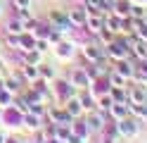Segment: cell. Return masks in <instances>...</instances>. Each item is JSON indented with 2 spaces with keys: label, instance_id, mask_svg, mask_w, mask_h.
Returning a JSON list of instances; mask_svg holds the SVG:
<instances>
[{
  "label": "cell",
  "instance_id": "cell-1",
  "mask_svg": "<svg viewBox=\"0 0 147 143\" xmlns=\"http://www.w3.org/2000/svg\"><path fill=\"white\" fill-rule=\"evenodd\" d=\"M107 53L112 55L114 60H128V53H131V50L126 48V43H123V41H116V38H114V41L107 45Z\"/></svg>",
  "mask_w": 147,
  "mask_h": 143
},
{
  "label": "cell",
  "instance_id": "cell-2",
  "mask_svg": "<svg viewBox=\"0 0 147 143\" xmlns=\"http://www.w3.org/2000/svg\"><path fill=\"white\" fill-rule=\"evenodd\" d=\"M50 22H52V29H59V31H69V29H71L69 17L64 14V12H57V10H52V12H50Z\"/></svg>",
  "mask_w": 147,
  "mask_h": 143
},
{
  "label": "cell",
  "instance_id": "cell-3",
  "mask_svg": "<svg viewBox=\"0 0 147 143\" xmlns=\"http://www.w3.org/2000/svg\"><path fill=\"white\" fill-rule=\"evenodd\" d=\"M83 55H86V60H90V62H100V60L105 57V50H102L100 45H93V43H90V45L83 48Z\"/></svg>",
  "mask_w": 147,
  "mask_h": 143
},
{
  "label": "cell",
  "instance_id": "cell-4",
  "mask_svg": "<svg viewBox=\"0 0 147 143\" xmlns=\"http://www.w3.org/2000/svg\"><path fill=\"white\" fill-rule=\"evenodd\" d=\"M86 10H88V7H76V10H71V12H69L71 26H74V24H78V26L86 24V19H88V12H86Z\"/></svg>",
  "mask_w": 147,
  "mask_h": 143
},
{
  "label": "cell",
  "instance_id": "cell-5",
  "mask_svg": "<svg viewBox=\"0 0 147 143\" xmlns=\"http://www.w3.org/2000/svg\"><path fill=\"white\" fill-rule=\"evenodd\" d=\"M50 122L57 127L59 122H71V114L64 112V110H59V107H50Z\"/></svg>",
  "mask_w": 147,
  "mask_h": 143
},
{
  "label": "cell",
  "instance_id": "cell-6",
  "mask_svg": "<svg viewBox=\"0 0 147 143\" xmlns=\"http://www.w3.org/2000/svg\"><path fill=\"white\" fill-rule=\"evenodd\" d=\"M112 114L114 117H119V119H126L128 117V112H131V107H128V103H112Z\"/></svg>",
  "mask_w": 147,
  "mask_h": 143
},
{
  "label": "cell",
  "instance_id": "cell-7",
  "mask_svg": "<svg viewBox=\"0 0 147 143\" xmlns=\"http://www.w3.org/2000/svg\"><path fill=\"white\" fill-rule=\"evenodd\" d=\"M86 26H88L93 34H100V31L105 29V19H100V17H95V14H90V17L86 19Z\"/></svg>",
  "mask_w": 147,
  "mask_h": 143
},
{
  "label": "cell",
  "instance_id": "cell-8",
  "mask_svg": "<svg viewBox=\"0 0 147 143\" xmlns=\"http://www.w3.org/2000/svg\"><path fill=\"white\" fill-rule=\"evenodd\" d=\"M119 131H121V133H126V136H135V133H138V122L121 119V124H119Z\"/></svg>",
  "mask_w": 147,
  "mask_h": 143
},
{
  "label": "cell",
  "instance_id": "cell-9",
  "mask_svg": "<svg viewBox=\"0 0 147 143\" xmlns=\"http://www.w3.org/2000/svg\"><path fill=\"white\" fill-rule=\"evenodd\" d=\"M24 29H26V24L22 22V19H12V22L7 24V34H12V36H22V34H24Z\"/></svg>",
  "mask_w": 147,
  "mask_h": 143
},
{
  "label": "cell",
  "instance_id": "cell-10",
  "mask_svg": "<svg viewBox=\"0 0 147 143\" xmlns=\"http://www.w3.org/2000/svg\"><path fill=\"white\" fill-rule=\"evenodd\" d=\"M131 53H133V55H138L140 60H147V41H140V38H138L135 45L131 48Z\"/></svg>",
  "mask_w": 147,
  "mask_h": 143
},
{
  "label": "cell",
  "instance_id": "cell-11",
  "mask_svg": "<svg viewBox=\"0 0 147 143\" xmlns=\"http://www.w3.org/2000/svg\"><path fill=\"white\" fill-rule=\"evenodd\" d=\"M121 24H123V19L114 14V17H109L107 22H105V29H109L112 34H119V31H121Z\"/></svg>",
  "mask_w": 147,
  "mask_h": 143
},
{
  "label": "cell",
  "instance_id": "cell-12",
  "mask_svg": "<svg viewBox=\"0 0 147 143\" xmlns=\"http://www.w3.org/2000/svg\"><path fill=\"white\" fill-rule=\"evenodd\" d=\"M88 127L90 129H105V114H88Z\"/></svg>",
  "mask_w": 147,
  "mask_h": 143
},
{
  "label": "cell",
  "instance_id": "cell-13",
  "mask_svg": "<svg viewBox=\"0 0 147 143\" xmlns=\"http://www.w3.org/2000/svg\"><path fill=\"white\" fill-rule=\"evenodd\" d=\"M88 79H90V76H88L86 72H74V76H71V86L83 88V86H88Z\"/></svg>",
  "mask_w": 147,
  "mask_h": 143
},
{
  "label": "cell",
  "instance_id": "cell-14",
  "mask_svg": "<svg viewBox=\"0 0 147 143\" xmlns=\"http://www.w3.org/2000/svg\"><path fill=\"white\" fill-rule=\"evenodd\" d=\"M116 72L123 76V79H131L133 76V69H131V64H128V60H119L116 62Z\"/></svg>",
  "mask_w": 147,
  "mask_h": 143
},
{
  "label": "cell",
  "instance_id": "cell-15",
  "mask_svg": "<svg viewBox=\"0 0 147 143\" xmlns=\"http://www.w3.org/2000/svg\"><path fill=\"white\" fill-rule=\"evenodd\" d=\"M128 100H131L133 105H142V103H145V88H140V86H138V88H133L131 95H128Z\"/></svg>",
  "mask_w": 147,
  "mask_h": 143
},
{
  "label": "cell",
  "instance_id": "cell-16",
  "mask_svg": "<svg viewBox=\"0 0 147 143\" xmlns=\"http://www.w3.org/2000/svg\"><path fill=\"white\" fill-rule=\"evenodd\" d=\"M22 76H24V79H29V81H36V79H38V64H26L24 67V72H22Z\"/></svg>",
  "mask_w": 147,
  "mask_h": 143
},
{
  "label": "cell",
  "instance_id": "cell-17",
  "mask_svg": "<svg viewBox=\"0 0 147 143\" xmlns=\"http://www.w3.org/2000/svg\"><path fill=\"white\" fill-rule=\"evenodd\" d=\"M31 24H33V22H31ZM31 24H29V26H31ZM33 26H36L33 38H38V36H43V38H45V36H50V26H48V24H33Z\"/></svg>",
  "mask_w": 147,
  "mask_h": 143
},
{
  "label": "cell",
  "instance_id": "cell-18",
  "mask_svg": "<svg viewBox=\"0 0 147 143\" xmlns=\"http://www.w3.org/2000/svg\"><path fill=\"white\" fill-rule=\"evenodd\" d=\"M83 3H86V7L88 10H93V12H95V10H97V12H100V10H105V0H83Z\"/></svg>",
  "mask_w": 147,
  "mask_h": 143
},
{
  "label": "cell",
  "instance_id": "cell-19",
  "mask_svg": "<svg viewBox=\"0 0 147 143\" xmlns=\"http://www.w3.org/2000/svg\"><path fill=\"white\" fill-rule=\"evenodd\" d=\"M67 112L71 114V117L81 114V100H69V107H67Z\"/></svg>",
  "mask_w": 147,
  "mask_h": 143
},
{
  "label": "cell",
  "instance_id": "cell-20",
  "mask_svg": "<svg viewBox=\"0 0 147 143\" xmlns=\"http://www.w3.org/2000/svg\"><path fill=\"white\" fill-rule=\"evenodd\" d=\"M57 55H59V57H71V45L59 41V45H57Z\"/></svg>",
  "mask_w": 147,
  "mask_h": 143
},
{
  "label": "cell",
  "instance_id": "cell-21",
  "mask_svg": "<svg viewBox=\"0 0 147 143\" xmlns=\"http://www.w3.org/2000/svg\"><path fill=\"white\" fill-rule=\"evenodd\" d=\"M38 74L43 76V79H52L55 76V72L50 69V64H38Z\"/></svg>",
  "mask_w": 147,
  "mask_h": 143
},
{
  "label": "cell",
  "instance_id": "cell-22",
  "mask_svg": "<svg viewBox=\"0 0 147 143\" xmlns=\"http://www.w3.org/2000/svg\"><path fill=\"white\" fill-rule=\"evenodd\" d=\"M131 17H135V19H142V17H145V10H142L140 5H131Z\"/></svg>",
  "mask_w": 147,
  "mask_h": 143
},
{
  "label": "cell",
  "instance_id": "cell-23",
  "mask_svg": "<svg viewBox=\"0 0 147 143\" xmlns=\"http://www.w3.org/2000/svg\"><path fill=\"white\" fill-rule=\"evenodd\" d=\"M38 50H33V53H29V55H26V64H38Z\"/></svg>",
  "mask_w": 147,
  "mask_h": 143
},
{
  "label": "cell",
  "instance_id": "cell-24",
  "mask_svg": "<svg viewBox=\"0 0 147 143\" xmlns=\"http://www.w3.org/2000/svg\"><path fill=\"white\" fill-rule=\"evenodd\" d=\"M109 81H112L114 86H123V81H126V79H123V76L116 72V74H112V76H109Z\"/></svg>",
  "mask_w": 147,
  "mask_h": 143
},
{
  "label": "cell",
  "instance_id": "cell-25",
  "mask_svg": "<svg viewBox=\"0 0 147 143\" xmlns=\"http://www.w3.org/2000/svg\"><path fill=\"white\" fill-rule=\"evenodd\" d=\"M12 3H14V7H17V10H29L31 0H12Z\"/></svg>",
  "mask_w": 147,
  "mask_h": 143
},
{
  "label": "cell",
  "instance_id": "cell-26",
  "mask_svg": "<svg viewBox=\"0 0 147 143\" xmlns=\"http://www.w3.org/2000/svg\"><path fill=\"white\" fill-rule=\"evenodd\" d=\"M17 88H19V79H7V91L14 93Z\"/></svg>",
  "mask_w": 147,
  "mask_h": 143
},
{
  "label": "cell",
  "instance_id": "cell-27",
  "mask_svg": "<svg viewBox=\"0 0 147 143\" xmlns=\"http://www.w3.org/2000/svg\"><path fill=\"white\" fill-rule=\"evenodd\" d=\"M78 100H81V103H83V105H86V107H93V98H90V95H86V93H83V95H81V98H78Z\"/></svg>",
  "mask_w": 147,
  "mask_h": 143
},
{
  "label": "cell",
  "instance_id": "cell-28",
  "mask_svg": "<svg viewBox=\"0 0 147 143\" xmlns=\"http://www.w3.org/2000/svg\"><path fill=\"white\" fill-rule=\"evenodd\" d=\"M10 100H12L10 93H3V95H0V103H10Z\"/></svg>",
  "mask_w": 147,
  "mask_h": 143
},
{
  "label": "cell",
  "instance_id": "cell-29",
  "mask_svg": "<svg viewBox=\"0 0 147 143\" xmlns=\"http://www.w3.org/2000/svg\"><path fill=\"white\" fill-rule=\"evenodd\" d=\"M59 38H62V36H59L57 31H52V34H50V41H52V43H57V41H59Z\"/></svg>",
  "mask_w": 147,
  "mask_h": 143
},
{
  "label": "cell",
  "instance_id": "cell-30",
  "mask_svg": "<svg viewBox=\"0 0 147 143\" xmlns=\"http://www.w3.org/2000/svg\"><path fill=\"white\" fill-rule=\"evenodd\" d=\"M45 143H59V138H50V141H45Z\"/></svg>",
  "mask_w": 147,
  "mask_h": 143
},
{
  "label": "cell",
  "instance_id": "cell-31",
  "mask_svg": "<svg viewBox=\"0 0 147 143\" xmlns=\"http://www.w3.org/2000/svg\"><path fill=\"white\" fill-rule=\"evenodd\" d=\"M105 3H107V5H109V3H114V0H105Z\"/></svg>",
  "mask_w": 147,
  "mask_h": 143
}]
</instances>
